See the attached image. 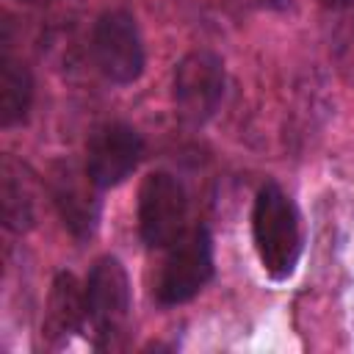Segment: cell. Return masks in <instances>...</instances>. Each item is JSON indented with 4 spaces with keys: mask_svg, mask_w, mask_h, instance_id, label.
Masks as SVG:
<instances>
[{
    "mask_svg": "<svg viewBox=\"0 0 354 354\" xmlns=\"http://www.w3.org/2000/svg\"><path fill=\"white\" fill-rule=\"evenodd\" d=\"M0 207H3V224L11 232H25L36 221L33 177L28 166L14 160L11 155H6L0 166Z\"/></svg>",
    "mask_w": 354,
    "mask_h": 354,
    "instance_id": "cell-10",
    "label": "cell"
},
{
    "mask_svg": "<svg viewBox=\"0 0 354 354\" xmlns=\"http://www.w3.org/2000/svg\"><path fill=\"white\" fill-rule=\"evenodd\" d=\"M86 326H88L86 290L72 274L61 271L53 279V288H50V296H47L41 335L47 337L50 346H61L64 340H69V335L83 332Z\"/></svg>",
    "mask_w": 354,
    "mask_h": 354,
    "instance_id": "cell-9",
    "label": "cell"
},
{
    "mask_svg": "<svg viewBox=\"0 0 354 354\" xmlns=\"http://www.w3.org/2000/svg\"><path fill=\"white\" fill-rule=\"evenodd\" d=\"M213 277V238L205 227L185 230L171 246L155 282V299L163 307L194 299Z\"/></svg>",
    "mask_w": 354,
    "mask_h": 354,
    "instance_id": "cell-2",
    "label": "cell"
},
{
    "mask_svg": "<svg viewBox=\"0 0 354 354\" xmlns=\"http://www.w3.org/2000/svg\"><path fill=\"white\" fill-rule=\"evenodd\" d=\"M100 185L88 177L86 166H75L72 160H61L50 171V196L58 210L64 230L75 241H86L94 235L100 224Z\"/></svg>",
    "mask_w": 354,
    "mask_h": 354,
    "instance_id": "cell-7",
    "label": "cell"
},
{
    "mask_svg": "<svg viewBox=\"0 0 354 354\" xmlns=\"http://www.w3.org/2000/svg\"><path fill=\"white\" fill-rule=\"evenodd\" d=\"M268 3H282V0H268Z\"/></svg>",
    "mask_w": 354,
    "mask_h": 354,
    "instance_id": "cell-13",
    "label": "cell"
},
{
    "mask_svg": "<svg viewBox=\"0 0 354 354\" xmlns=\"http://www.w3.org/2000/svg\"><path fill=\"white\" fill-rule=\"evenodd\" d=\"M252 241L263 271L274 282L293 277L301 257V216L288 191L266 183L252 207Z\"/></svg>",
    "mask_w": 354,
    "mask_h": 354,
    "instance_id": "cell-1",
    "label": "cell"
},
{
    "mask_svg": "<svg viewBox=\"0 0 354 354\" xmlns=\"http://www.w3.org/2000/svg\"><path fill=\"white\" fill-rule=\"evenodd\" d=\"M144 155L141 133L127 122L100 124L86 144V171L100 188L124 183Z\"/></svg>",
    "mask_w": 354,
    "mask_h": 354,
    "instance_id": "cell-8",
    "label": "cell"
},
{
    "mask_svg": "<svg viewBox=\"0 0 354 354\" xmlns=\"http://www.w3.org/2000/svg\"><path fill=\"white\" fill-rule=\"evenodd\" d=\"M91 55L100 75L116 86H127L144 72V39L133 14L111 8L97 17L91 30Z\"/></svg>",
    "mask_w": 354,
    "mask_h": 354,
    "instance_id": "cell-3",
    "label": "cell"
},
{
    "mask_svg": "<svg viewBox=\"0 0 354 354\" xmlns=\"http://www.w3.org/2000/svg\"><path fill=\"white\" fill-rule=\"evenodd\" d=\"M17 3H25V6H44V3H53V0H17Z\"/></svg>",
    "mask_w": 354,
    "mask_h": 354,
    "instance_id": "cell-12",
    "label": "cell"
},
{
    "mask_svg": "<svg viewBox=\"0 0 354 354\" xmlns=\"http://www.w3.org/2000/svg\"><path fill=\"white\" fill-rule=\"evenodd\" d=\"M188 221V196L171 171H152L138 191V235L149 249H169Z\"/></svg>",
    "mask_w": 354,
    "mask_h": 354,
    "instance_id": "cell-5",
    "label": "cell"
},
{
    "mask_svg": "<svg viewBox=\"0 0 354 354\" xmlns=\"http://www.w3.org/2000/svg\"><path fill=\"white\" fill-rule=\"evenodd\" d=\"M83 290L88 326L97 337V346H113V340L124 332L130 318V279L124 266L111 254L94 260L83 282Z\"/></svg>",
    "mask_w": 354,
    "mask_h": 354,
    "instance_id": "cell-4",
    "label": "cell"
},
{
    "mask_svg": "<svg viewBox=\"0 0 354 354\" xmlns=\"http://www.w3.org/2000/svg\"><path fill=\"white\" fill-rule=\"evenodd\" d=\"M224 61L210 50H194L174 66L171 94L180 116L191 124H205L224 97Z\"/></svg>",
    "mask_w": 354,
    "mask_h": 354,
    "instance_id": "cell-6",
    "label": "cell"
},
{
    "mask_svg": "<svg viewBox=\"0 0 354 354\" xmlns=\"http://www.w3.org/2000/svg\"><path fill=\"white\" fill-rule=\"evenodd\" d=\"M30 102H33V75L19 58L6 53L0 61V124L3 127L19 124L28 116Z\"/></svg>",
    "mask_w": 354,
    "mask_h": 354,
    "instance_id": "cell-11",
    "label": "cell"
}]
</instances>
